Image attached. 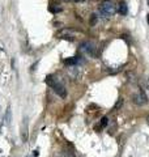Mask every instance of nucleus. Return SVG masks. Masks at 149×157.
Instances as JSON below:
<instances>
[{
  "label": "nucleus",
  "instance_id": "f257e3e1",
  "mask_svg": "<svg viewBox=\"0 0 149 157\" xmlns=\"http://www.w3.org/2000/svg\"><path fill=\"white\" fill-rule=\"evenodd\" d=\"M46 82L47 85H50L54 89V92L56 93L58 96H60L62 98H66L67 97V89L66 86H64L60 81L58 80V78H55L54 76H47L46 77Z\"/></svg>",
  "mask_w": 149,
  "mask_h": 157
},
{
  "label": "nucleus",
  "instance_id": "f03ea898",
  "mask_svg": "<svg viewBox=\"0 0 149 157\" xmlns=\"http://www.w3.org/2000/svg\"><path fill=\"white\" fill-rule=\"evenodd\" d=\"M117 12H118V7L113 2H109V0L103 2L101 6H99V13H101L103 17H106V18L113 17Z\"/></svg>",
  "mask_w": 149,
  "mask_h": 157
},
{
  "label": "nucleus",
  "instance_id": "7ed1b4c3",
  "mask_svg": "<svg viewBox=\"0 0 149 157\" xmlns=\"http://www.w3.org/2000/svg\"><path fill=\"white\" fill-rule=\"evenodd\" d=\"M80 51L84 52V54H86V55H89V56H96L97 55V47L90 41L82 42L81 46H80Z\"/></svg>",
  "mask_w": 149,
  "mask_h": 157
},
{
  "label": "nucleus",
  "instance_id": "20e7f679",
  "mask_svg": "<svg viewBox=\"0 0 149 157\" xmlns=\"http://www.w3.org/2000/svg\"><path fill=\"white\" fill-rule=\"evenodd\" d=\"M132 102L133 104H136L137 106H143V105H147L148 104V97L145 94V92L143 89L137 90L136 93H133L132 94Z\"/></svg>",
  "mask_w": 149,
  "mask_h": 157
},
{
  "label": "nucleus",
  "instance_id": "39448f33",
  "mask_svg": "<svg viewBox=\"0 0 149 157\" xmlns=\"http://www.w3.org/2000/svg\"><path fill=\"white\" fill-rule=\"evenodd\" d=\"M67 73H68V76L71 77L72 80H78V78L81 77V75H82V70L77 64L76 66H69L67 68Z\"/></svg>",
  "mask_w": 149,
  "mask_h": 157
},
{
  "label": "nucleus",
  "instance_id": "423d86ee",
  "mask_svg": "<svg viewBox=\"0 0 149 157\" xmlns=\"http://www.w3.org/2000/svg\"><path fill=\"white\" fill-rule=\"evenodd\" d=\"M118 12L120 13V14H123V16H126V14H127L128 8H127V4L124 3V2H122V3L118 6Z\"/></svg>",
  "mask_w": 149,
  "mask_h": 157
},
{
  "label": "nucleus",
  "instance_id": "0eeeda50",
  "mask_svg": "<svg viewBox=\"0 0 149 157\" xmlns=\"http://www.w3.org/2000/svg\"><path fill=\"white\" fill-rule=\"evenodd\" d=\"M11 118H12L11 106H8V107H7V110H6V117H4V121H6V123H7V124L11 123Z\"/></svg>",
  "mask_w": 149,
  "mask_h": 157
},
{
  "label": "nucleus",
  "instance_id": "6e6552de",
  "mask_svg": "<svg viewBox=\"0 0 149 157\" xmlns=\"http://www.w3.org/2000/svg\"><path fill=\"white\" fill-rule=\"evenodd\" d=\"M60 157H74V156H73L72 152H69V151H62Z\"/></svg>",
  "mask_w": 149,
  "mask_h": 157
},
{
  "label": "nucleus",
  "instance_id": "1a4fd4ad",
  "mask_svg": "<svg viewBox=\"0 0 149 157\" xmlns=\"http://www.w3.org/2000/svg\"><path fill=\"white\" fill-rule=\"evenodd\" d=\"M123 104H124L123 98H119V100H118V102H117V104H115V107H114V109H115V110H118V109H120V107L123 106Z\"/></svg>",
  "mask_w": 149,
  "mask_h": 157
},
{
  "label": "nucleus",
  "instance_id": "9d476101",
  "mask_svg": "<svg viewBox=\"0 0 149 157\" xmlns=\"http://www.w3.org/2000/svg\"><path fill=\"white\" fill-rule=\"evenodd\" d=\"M144 88H145L147 90H149V76L144 78Z\"/></svg>",
  "mask_w": 149,
  "mask_h": 157
},
{
  "label": "nucleus",
  "instance_id": "9b49d317",
  "mask_svg": "<svg viewBox=\"0 0 149 157\" xmlns=\"http://www.w3.org/2000/svg\"><path fill=\"white\" fill-rule=\"evenodd\" d=\"M107 121H109V119H107V117H103L102 119H101V126H102V127H105V126L107 124Z\"/></svg>",
  "mask_w": 149,
  "mask_h": 157
},
{
  "label": "nucleus",
  "instance_id": "f8f14e48",
  "mask_svg": "<svg viewBox=\"0 0 149 157\" xmlns=\"http://www.w3.org/2000/svg\"><path fill=\"white\" fill-rule=\"evenodd\" d=\"M96 22H97V16H96V14H93V17L90 20V24H92V25H94Z\"/></svg>",
  "mask_w": 149,
  "mask_h": 157
},
{
  "label": "nucleus",
  "instance_id": "ddd939ff",
  "mask_svg": "<svg viewBox=\"0 0 149 157\" xmlns=\"http://www.w3.org/2000/svg\"><path fill=\"white\" fill-rule=\"evenodd\" d=\"M67 2H82V0H67Z\"/></svg>",
  "mask_w": 149,
  "mask_h": 157
},
{
  "label": "nucleus",
  "instance_id": "4468645a",
  "mask_svg": "<svg viewBox=\"0 0 149 157\" xmlns=\"http://www.w3.org/2000/svg\"><path fill=\"white\" fill-rule=\"evenodd\" d=\"M147 121H148V124H149V115L147 117Z\"/></svg>",
  "mask_w": 149,
  "mask_h": 157
},
{
  "label": "nucleus",
  "instance_id": "2eb2a0df",
  "mask_svg": "<svg viewBox=\"0 0 149 157\" xmlns=\"http://www.w3.org/2000/svg\"><path fill=\"white\" fill-rule=\"evenodd\" d=\"M148 4H149V2H148Z\"/></svg>",
  "mask_w": 149,
  "mask_h": 157
}]
</instances>
